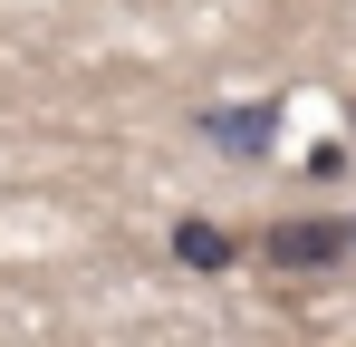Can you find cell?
<instances>
[{
    "label": "cell",
    "instance_id": "obj_1",
    "mask_svg": "<svg viewBox=\"0 0 356 347\" xmlns=\"http://www.w3.org/2000/svg\"><path fill=\"white\" fill-rule=\"evenodd\" d=\"M347 251H356V222H337V213H280L260 231V261L270 270H337Z\"/></svg>",
    "mask_w": 356,
    "mask_h": 347
},
{
    "label": "cell",
    "instance_id": "obj_2",
    "mask_svg": "<svg viewBox=\"0 0 356 347\" xmlns=\"http://www.w3.org/2000/svg\"><path fill=\"white\" fill-rule=\"evenodd\" d=\"M174 261H183V270H232V261H241V231L183 213V222H174Z\"/></svg>",
    "mask_w": 356,
    "mask_h": 347
},
{
    "label": "cell",
    "instance_id": "obj_3",
    "mask_svg": "<svg viewBox=\"0 0 356 347\" xmlns=\"http://www.w3.org/2000/svg\"><path fill=\"white\" fill-rule=\"evenodd\" d=\"M202 135H212V145H232V155H270V135H280V107H232V116H202Z\"/></svg>",
    "mask_w": 356,
    "mask_h": 347
},
{
    "label": "cell",
    "instance_id": "obj_4",
    "mask_svg": "<svg viewBox=\"0 0 356 347\" xmlns=\"http://www.w3.org/2000/svg\"><path fill=\"white\" fill-rule=\"evenodd\" d=\"M347 116H356V107H347Z\"/></svg>",
    "mask_w": 356,
    "mask_h": 347
}]
</instances>
